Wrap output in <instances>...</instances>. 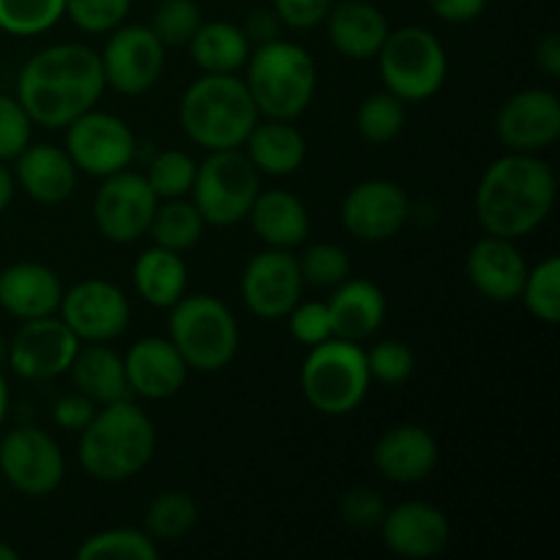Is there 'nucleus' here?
I'll return each instance as SVG.
<instances>
[{"mask_svg": "<svg viewBox=\"0 0 560 560\" xmlns=\"http://www.w3.org/2000/svg\"><path fill=\"white\" fill-rule=\"evenodd\" d=\"M107 88L102 58L85 44H55L25 63L16 98L27 118L47 129H66L93 109Z\"/></svg>", "mask_w": 560, "mask_h": 560, "instance_id": "nucleus-1", "label": "nucleus"}, {"mask_svg": "<svg viewBox=\"0 0 560 560\" xmlns=\"http://www.w3.org/2000/svg\"><path fill=\"white\" fill-rule=\"evenodd\" d=\"M556 206V173L534 153H509L487 167L476 189V217L490 235L517 241Z\"/></svg>", "mask_w": 560, "mask_h": 560, "instance_id": "nucleus-2", "label": "nucleus"}, {"mask_svg": "<svg viewBox=\"0 0 560 560\" xmlns=\"http://www.w3.org/2000/svg\"><path fill=\"white\" fill-rule=\"evenodd\" d=\"M156 452L151 419L129 399L104 405L82 430L80 463L98 481H124L140 474Z\"/></svg>", "mask_w": 560, "mask_h": 560, "instance_id": "nucleus-3", "label": "nucleus"}, {"mask_svg": "<svg viewBox=\"0 0 560 560\" xmlns=\"http://www.w3.org/2000/svg\"><path fill=\"white\" fill-rule=\"evenodd\" d=\"M260 120L244 80L233 74H206L191 82L180 98V126L206 151L241 148Z\"/></svg>", "mask_w": 560, "mask_h": 560, "instance_id": "nucleus-4", "label": "nucleus"}, {"mask_svg": "<svg viewBox=\"0 0 560 560\" xmlns=\"http://www.w3.org/2000/svg\"><path fill=\"white\" fill-rule=\"evenodd\" d=\"M246 63L249 74L244 82L262 115L293 120L310 107L317 85V66L304 47L273 38L260 44Z\"/></svg>", "mask_w": 560, "mask_h": 560, "instance_id": "nucleus-5", "label": "nucleus"}, {"mask_svg": "<svg viewBox=\"0 0 560 560\" xmlns=\"http://www.w3.org/2000/svg\"><path fill=\"white\" fill-rule=\"evenodd\" d=\"M170 315V342L189 370L219 372L238 353V323L228 304L213 295L175 301Z\"/></svg>", "mask_w": 560, "mask_h": 560, "instance_id": "nucleus-6", "label": "nucleus"}, {"mask_svg": "<svg viewBox=\"0 0 560 560\" xmlns=\"http://www.w3.org/2000/svg\"><path fill=\"white\" fill-rule=\"evenodd\" d=\"M370 366L366 353L355 342L331 337L315 345L301 370L304 397L317 413H353L370 392Z\"/></svg>", "mask_w": 560, "mask_h": 560, "instance_id": "nucleus-7", "label": "nucleus"}, {"mask_svg": "<svg viewBox=\"0 0 560 560\" xmlns=\"http://www.w3.org/2000/svg\"><path fill=\"white\" fill-rule=\"evenodd\" d=\"M375 58L386 88L402 102H424L435 96L448 71L443 44L430 31L416 25L388 31Z\"/></svg>", "mask_w": 560, "mask_h": 560, "instance_id": "nucleus-8", "label": "nucleus"}, {"mask_svg": "<svg viewBox=\"0 0 560 560\" xmlns=\"http://www.w3.org/2000/svg\"><path fill=\"white\" fill-rule=\"evenodd\" d=\"M191 195L202 222L228 228L249 217L252 202L260 195V173L238 148L211 151V156L197 167Z\"/></svg>", "mask_w": 560, "mask_h": 560, "instance_id": "nucleus-9", "label": "nucleus"}, {"mask_svg": "<svg viewBox=\"0 0 560 560\" xmlns=\"http://www.w3.org/2000/svg\"><path fill=\"white\" fill-rule=\"evenodd\" d=\"M66 153L77 170L96 178L120 173L131 164L137 151L135 135L120 118L88 109L66 126Z\"/></svg>", "mask_w": 560, "mask_h": 560, "instance_id": "nucleus-10", "label": "nucleus"}, {"mask_svg": "<svg viewBox=\"0 0 560 560\" xmlns=\"http://www.w3.org/2000/svg\"><path fill=\"white\" fill-rule=\"evenodd\" d=\"M159 197L145 175L120 173L107 175L93 200V219L98 233L113 244H131L148 233L156 213Z\"/></svg>", "mask_w": 560, "mask_h": 560, "instance_id": "nucleus-11", "label": "nucleus"}, {"mask_svg": "<svg viewBox=\"0 0 560 560\" xmlns=\"http://www.w3.org/2000/svg\"><path fill=\"white\" fill-rule=\"evenodd\" d=\"M0 470L22 495L42 498L63 481V454L44 430L16 427L0 443Z\"/></svg>", "mask_w": 560, "mask_h": 560, "instance_id": "nucleus-12", "label": "nucleus"}, {"mask_svg": "<svg viewBox=\"0 0 560 560\" xmlns=\"http://www.w3.org/2000/svg\"><path fill=\"white\" fill-rule=\"evenodd\" d=\"M164 49L167 47L159 42L151 27L118 25L109 36L107 47H104V55H98L104 82L118 93H126V96L145 93L162 74Z\"/></svg>", "mask_w": 560, "mask_h": 560, "instance_id": "nucleus-13", "label": "nucleus"}, {"mask_svg": "<svg viewBox=\"0 0 560 560\" xmlns=\"http://www.w3.org/2000/svg\"><path fill=\"white\" fill-rule=\"evenodd\" d=\"M80 350V339L58 317H36L22 323L9 345V364L25 381H49L69 372Z\"/></svg>", "mask_w": 560, "mask_h": 560, "instance_id": "nucleus-14", "label": "nucleus"}, {"mask_svg": "<svg viewBox=\"0 0 560 560\" xmlns=\"http://www.w3.org/2000/svg\"><path fill=\"white\" fill-rule=\"evenodd\" d=\"M301 290H304V277L290 249L260 252L252 257L241 279L246 310L262 320L288 317L290 310L299 304Z\"/></svg>", "mask_w": 560, "mask_h": 560, "instance_id": "nucleus-15", "label": "nucleus"}, {"mask_svg": "<svg viewBox=\"0 0 560 560\" xmlns=\"http://www.w3.org/2000/svg\"><path fill=\"white\" fill-rule=\"evenodd\" d=\"M60 320L85 342H109L129 326V301L104 279H85L74 284L60 301Z\"/></svg>", "mask_w": 560, "mask_h": 560, "instance_id": "nucleus-16", "label": "nucleus"}, {"mask_svg": "<svg viewBox=\"0 0 560 560\" xmlns=\"http://www.w3.org/2000/svg\"><path fill=\"white\" fill-rule=\"evenodd\" d=\"M498 137L514 153H536L560 137V102L552 91L528 88L509 98L495 120Z\"/></svg>", "mask_w": 560, "mask_h": 560, "instance_id": "nucleus-17", "label": "nucleus"}, {"mask_svg": "<svg viewBox=\"0 0 560 560\" xmlns=\"http://www.w3.org/2000/svg\"><path fill=\"white\" fill-rule=\"evenodd\" d=\"M410 217V200L392 180H364L342 202V222L361 241L394 238Z\"/></svg>", "mask_w": 560, "mask_h": 560, "instance_id": "nucleus-18", "label": "nucleus"}, {"mask_svg": "<svg viewBox=\"0 0 560 560\" xmlns=\"http://www.w3.org/2000/svg\"><path fill=\"white\" fill-rule=\"evenodd\" d=\"M381 528L388 550L402 558H435L452 541L446 514L424 501L399 503L397 509L386 512Z\"/></svg>", "mask_w": 560, "mask_h": 560, "instance_id": "nucleus-19", "label": "nucleus"}, {"mask_svg": "<svg viewBox=\"0 0 560 560\" xmlns=\"http://www.w3.org/2000/svg\"><path fill=\"white\" fill-rule=\"evenodd\" d=\"M465 268H468L470 284L495 304L517 301L523 293L525 277H528L525 257L520 255L514 241L498 238V235L476 241Z\"/></svg>", "mask_w": 560, "mask_h": 560, "instance_id": "nucleus-20", "label": "nucleus"}, {"mask_svg": "<svg viewBox=\"0 0 560 560\" xmlns=\"http://www.w3.org/2000/svg\"><path fill=\"white\" fill-rule=\"evenodd\" d=\"M126 386L145 399H167L186 383V361L170 339L145 337L129 348L124 359Z\"/></svg>", "mask_w": 560, "mask_h": 560, "instance_id": "nucleus-21", "label": "nucleus"}, {"mask_svg": "<svg viewBox=\"0 0 560 560\" xmlns=\"http://www.w3.org/2000/svg\"><path fill=\"white\" fill-rule=\"evenodd\" d=\"M63 284L42 262H14L0 273V306L20 320L49 317L60 310Z\"/></svg>", "mask_w": 560, "mask_h": 560, "instance_id": "nucleus-22", "label": "nucleus"}, {"mask_svg": "<svg viewBox=\"0 0 560 560\" xmlns=\"http://www.w3.org/2000/svg\"><path fill=\"white\" fill-rule=\"evenodd\" d=\"M435 465L438 443L424 427H394L375 446V468L394 485H416L427 479Z\"/></svg>", "mask_w": 560, "mask_h": 560, "instance_id": "nucleus-23", "label": "nucleus"}, {"mask_svg": "<svg viewBox=\"0 0 560 560\" xmlns=\"http://www.w3.org/2000/svg\"><path fill=\"white\" fill-rule=\"evenodd\" d=\"M16 184L31 200L58 206L74 191L77 167L69 153L55 145H27L16 156Z\"/></svg>", "mask_w": 560, "mask_h": 560, "instance_id": "nucleus-24", "label": "nucleus"}, {"mask_svg": "<svg viewBox=\"0 0 560 560\" xmlns=\"http://www.w3.org/2000/svg\"><path fill=\"white\" fill-rule=\"evenodd\" d=\"M252 228L271 249H293L310 235V213L304 202L284 189L260 191L252 202Z\"/></svg>", "mask_w": 560, "mask_h": 560, "instance_id": "nucleus-25", "label": "nucleus"}, {"mask_svg": "<svg viewBox=\"0 0 560 560\" xmlns=\"http://www.w3.org/2000/svg\"><path fill=\"white\" fill-rule=\"evenodd\" d=\"M328 36L342 55L353 60L375 58L388 36V22L372 3L345 0L328 11Z\"/></svg>", "mask_w": 560, "mask_h": 560, "instance_id": "nucleus-26", "label": "nucleus"}, {"mask_svg": "<svg viewBox=\"0 0 560 560\" xmlns=\"http://www.w3.org/2000/svg\"><path fill=\"white\" fill-rule=\"evenodd\" d=\"M328 312H331L334 337L361 342L381 328L383 317H386V299H383L381 288H375L372 282L345 279L342 284H337L334 299L328 301Z\"/></svg>", "mask_w": 560, "mask_h": 560, "instance_id": "nucleus-27", "label": "nucleus"}, {"mask_svg": "<svg viewBox=\"0 0 560 560\" xmlns=\"http://www.w3.org/2000/svg\"><path fill=\"white\" fill-rule=\"evenodd\" d=\"M246 156L255 164L257 173L290 175L304 164L306 142L304 135L290 120L268 118L266 124L257 120L255 129L246 137Z\"/></svg>", "mask_w": 560, "mask_h": 560, "instance_id": "nucleus-28", "label": "nucleus"}, {"mask_svg": "<svg viewBox=\"0 0 560 560\" xmlns=\"http://www.w3.org/2000/svg\"><path fill=\"white\" fill-rule=\"evenodd\" d=\"M69 372L74 377L77 392L96 405L118 402V399H126V394H129L124 359L109 348H104L102 342H93L88 348L77 350Z\"/></svg>", "mask_w": 560, "mask_h": 560, "instance_id": "nucleus-29", "label": "nucleus"}, {"mask_svg": "<svg viewBox=\"0 0 560 560\" xmlns=\"http://www.w3.org/2000/svg\"><path fill=\"white\" fill-rule=\"evenodd\" d=\"M186 262L180 252L153 246L145 249L135 262V288L142 299L159 310H170L175 301L184 299L186 290Z\"/></svg>", "mask_w": 560, "mask_h": 560, "instance_id": "nucleus-30", "label": "nucleus"}, {"mask_svg": "<svg viewBox=\"0 0 560 560\" xmlns=\"http://www.w3.org/2000/svg\"><path fill=\"white\" fill-rule=\"evenodd\" d=\"M191 58L206 74H233L249 60V38L230 22H208L189 42Z\"/></svg>", "mask_w": 560, "mask_h": 560, "instance_id": "nucleus-31", "label": "nucleus"}, {"mask_svg": "<svg viewBox=\"0 0 560 560\" xmlns=\"http://www.w3.org/2000/svg\"><path fill=\"white\" fill-rule=\"evenodd\" d=\"M148 230H151L156 246L186 252L200 241L206 222H202L195 202H186L184 197H178V200H167L164 206H156V213H153Z\"/></svg>", "mask_w": 560, "mask_h": 560, "instance_id": "nucleus-32", "label": "nucleus"}, {"mask_svg": "<svg viewBox=\"0 0 560 560\" xmlns=\"http://www.w3.org/2000/svg\"><path fill=\"white\" fill-rule=\"evenodd\" d=\"M80 560H156L159 550L153 539L131 528H113L85 539L77 550Z\"/></svg>", "mask_w": 560, "mask_h": 560, "instance_id": "nucleus-33", "label": "nucleus"}, {"mask_svg": "<svg viewBox=\"0 0 560 560\" xmlns=\"http://www.w3.org/2000/svg\"><path fill=\"white\" fill-rule=\"evenodd\" d=\"M145 525L148 534L156 536V539H180V536H186L197 525V503L191 501V495H186V492H162V495L148 506Z\"/></svg>", "mask_w": 560, "mask_h": 560, "instance_id": "nucleus-34", "label": "nucleus"}, {"mask_svg": "<svg viewBox=\"0 0 560 560\" xmlns=\"http://www.w3.org/2000/svg\"><path fill=\"white\" fill-rule=\"evenodd\" d=\"M66 0H0V31L36 36L63 16Z\"/></svg>", "mask_w": 560, "mask_h": 560, "instance_id": "nucleus-35", "label": "nucleus"}, {"mask_svg": "<svg viewBox=\"0 0 560 560\" xmlns=\"http://www.w3.org/2000/svg\"><path fill=\"white\" fill-rule=\"evenodd\" d=\"M523 301L536 320L556 326L560 320V260L547 257L534 271H528L523 284Z\"/></svg>", "mask_w": 560, "mask_h": 560, "instance_id": "nucleus-36", "label": "nucleus"}, {"mask_svg": "<svg viewBox=\"0 0 560 560\" xmlns=\"http://www.w3.org/2000/svg\"><path fill=\"white\" fill-rule=\"evenodd\" d=\"M355 124H359V131L364 140L375 142V145L392 142L405 126V102L399 96H394L392 91L372 93L359 107Z\"/></svg>", "mask_w": 560, "mask_h": 560, "instance_id": "nucleus-37", "label": "nucleus"}, {"mask_svg": "<svg viewBox=\"0 0 560 560\" xmlns=\"http://www.w3.org/2000/svg\"><path fill=\"white\" fill-rule=\"evenodd\" d=\"M197 164L189 153L184 151H164L148 167V184L156 191L159 200H178V197L189 195L191 184H195Z\"/></svg>", "mask_w": 560, "mask_h": 560, "instance_id": "nucleus-38", "label": "nucleus"}, {"mask_svg": "<svg viewBox=\"0 0 560 560\" xmlns=\"http://www.w3.org/2000/svg\"><path fill=\"white\" fill-rule=\"evenodd\" d=\"M200 25V9L195 0H164L156 9L151 31L156 33L164 47H184Z\"/></svg>", "mask_w": 560, "mask_h": 560, "instance_id": "nucleus-39", "label": "nucleus"}, {"mask_svg": "<svg viewBox=\"0 0 560 560\" xmlns=\"http://www.w3.org/2000/svg\"><path fill=\"white\" fill-rule=\"evenodd\" d=\"M301 277L310 282L312 288H337L348 279L350 273V257L342 246L337 244H317L304 252L299 260Z\"/></svg>", "mask_w": 560, "mask_h": 560, "instance_id": "nucleus-40", "label": "nucleus"}, {"mask_svg": "<svg viewBox=\"0 0 560 560\" xmlns=\"http://www.w3.org/2000/svg\"><path fill=\"white\" fill-rule=\"evenodd\" d=\"M131 0H66L69 20L88 33L115 31L129 14Z\"/></svg>", "mask_w": 560, "mask_h": 560, "instance_id": "nucleus-41", "label": "nucleus"}, {"mask_svg": "<svg viewBox=\"0 0 560 560\" xmlns=\"http://www.w3.org/2000/svg\"><path fill=\"white\" fill-rule=\"evenodd\" d=\"M366 366L375 381L388 383V386H399L413 375V353L408 345L397 342V339H386V342L375 345L366 353Z\"/></svg>", "mask_w": 560, "mask_h": 560, "instance_id": "nucleus-42", "label": "nucleus"}, {"mask_svg": "<svg viewBox=\"0 0 560 560\" xmlns=\"http://www.w3.org/2000/svg\"><path fill=\"white\" fill-rule=\"evenodd\" d=\"M33 120L27 118L20 98H11L0 93V162L16 159L31 145Z\"/></svg>", "mask_w": 560, "mask_h": 560, "instance_id": "nucleus-43", "label": "nucleus"}, {"mask_svg": "<svg viewBox=\"0 0 560 560\" xmlns=\"http://www.w3.org/2000/svg\"><path fill=\"white\" fill-rule=\"evenodd\" d=\"M288 317H290V334H293L301 345H306V348H315V345L326 342V339L334 337L328 304H320V301L295 304Z\"/></svg>", "mask_w": 560, "mask_h": 560, "instance_id": "nucleus-44", "label": "nucleus"}, {"mask_svg": "<svg viewBox=\"0 0 560 560\" xmlns=\"http://www.w3.org/2000/svg\"><path fill=\"white\" fill-rule=\"evenodd\" d=\"M339 514H342L345 523L353 525V528L370 530L383 523V517H386V503H383V498L377 495L375 490H370V487H353V490H348L342 495Z\"/></svg>", "mask_w": 560, "mask_h": 560, "instance_id": "nucleus-45", "label": "nucleus"}, {"mask_svg": "<svg viewBox=\"0 0 560 560\" xmlns=\"http://www.w3.org/2000/svg\"><path fill=\"white\" fill-rule=\"evenodd\" d=\"M279 22L293 31H310L320 25L331 11V0H273Z\"/></svg>", "mask_w": 560, "mask_h": 560, "instance_id": "nucleus-46", "label": "nucleus"}, {"mask_svg": "<svg viewBox=\"0 0 560 560\" xmlns=\"http://www.w3.org/2000/svg\"><path fill=\"white\" fill-rule=\"evenodd\" d=\"M93 416H96V402H91L88 397H82L80 392L58 399V402H55V410H52V419L69 432L85 430V427L91 424Z\"/></svg>", "mask_w": 560, "mask_h": 560, "instance_id": "nucleus-47", "label": "nucleus"}, {"mask_svg": "<svg viewBox=\"0 0 560 560\" xmlns=\"http://www.w3.org/2000/svg\"><path fill=\"white\" fill-rule=\"evenodd\" d=\"M427 3L441 20L457 22V25L476 20L487 9V0H427Z\"/></svg>", "mask_w": 560, "mask_h": 560, "instance_id": "nucleus-48", "label": "nucleus"}, {"mask_svg": "<svg viewBox=\"0 0 560 560\" xmlns=\"http://www.w3.org/2000/svg\"><path fill=\"white\" fill-rule=\"evenodd\" d=\"M279 25H282V22H279L277 11L257 9V11H252L249 20H246L244 36L249 38V42L268 44V42H273V38H279Z\"/></svg>", "mask_w": 560, "mask_h": 560, "instance_id": "nucleus-49", "label": "nucleus"}, {"mask_svg": "<svg viewBox=\"0 0 560 560\" xmlns=\"http://www.w3.org/2000/svg\"><path fill=\"white\" fill-rule=\"evenodd\" d=\"M536 63H539V69L545 71V74H560V42L556 33H547V36L536 44Z\"/></svg>", "mask_w": 560, "mask_h": 560, "instance_id": "nucleus-50", "label": "nucleus"}, {"mask_svg": "<svg viewBox=\"0 0 560 560\" xmlns=\"http://www.w3.org/2000/svg\"><path fill=\"white\" fill-rule=\"evenodd\" d=\"M11 197H14V178H11V173L3 167V162H0V211L9 208Z\"/></svg>", "mask_w": 560, "mask_h": 560, "instance_id": "nucleus-51", "label": "nucleus"}, {"mask_svg": "<svg viewBox=\"0 0 560 560\" xmlns=\"http://www.w3.org/2000/svg\"><path fill=\"white\" fill-rule=\"evenodd\" d=\"M5 410H9V388H5L3 375H0V424L5 419Z\"/></svg>", "mask_w": 560, "mask_h": 560, "instance_id": "nucleus-52", "label": "nucleus"}, {"mask_svg": "<svg viewBox=\"0 0 560 560\" xmlns=\"http://www.w3.org/2000/svg\"><path fill=\"white\" fill-rule=\"evenodd\" d=\"M16 558H20V552H16L14 547H9L0 541V560H16Z\"/></svg>", "mask_w": 560, "mask_h": 560, "instance_id": "nucleus-53", "label": "nucleus"}]
</instances>
